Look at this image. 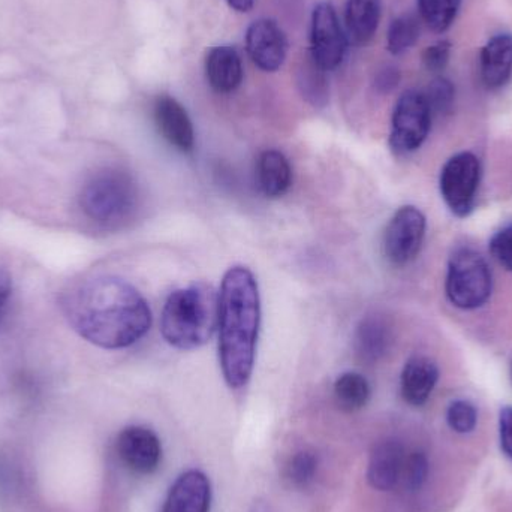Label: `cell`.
I'll list each match as a JSON object with an SVG mask.
<instances>
[{
	"label": "cell",
	"instance_id": "ba28073f",
	"mask_svg": "<svg viewBox=\"0 0 512 512\" xmlns=\"http://www.w3.org/2000/svg\"><path fill=\"white\" fill-rule=\"evenodd\" d=\"M481 180V162L474 153L462 152L448 159L441 171L439 188L448 209L457 218L471 215Z\"/></svg>",
	"mask_w": 512,
	"mask_h": 512
},
{
	"label": "cell",
	"instance_id": "5bb4252c",
	"mask_svg": "<svg viewBox=\"0 0 512 512\" xmlns=\"http://www.w3.org/2000/svg\"><path fill=\"white\" fill-rule=\"evenodd\" d=\"M212 486L209 478L197 469L186 471L171 486L162 512H209Z\"/></svg>",
	"mask_w": 512,
	"mask_h": 512
},
{
	"label": "cell",
	"instance_id": "7a4b0ae2",
	"mask_svg": "<svg viewBox=\"0 0 512 512\" xmlns=\"http://www.w3.org/2000/svg\"><path fill=\"white\" fill-rule=\"evenodd\" d=\"M261 324L258 282L248 267L225 273L219 292V361L225 381L234 390L245 387L254 372Z\"/></svg>",
	"mask_w": 512,
	"mask_h": 512
},
{
	"label": "cell",
	"instance_id": "9c48e42d",
	"mask_svg": "<svg viewBox=\"0 0 512 512\" xmlns=\"http://www.w3.org/2000/svg\"><path fill=\"white\" fill-rule=\"evenodd\" d=\"M426 216L414 206L400 207L384 236V254L391 264L402 265L414 261L426 239Z\"/></svg>",
	"mask_w": 512,
	"mask_h": 512
},
{
	"label": "cell",
	"instance_id": "8992f818",
	"mask_svg": "<svg viewBox=\"0 0 512 512\" xmlns=\"http://www.w3.org/2000/svg\"><path fill=\"white\" fill-rule=\"evenodd\" d=\"M492 271L486 259L472 248H459L448 262V300L463 310L484 306L492 295Z\"/></svg>",
	"mask_w": 512,
	"mask_h": 512
},
{
	"label": "cell",
	"instance_id": "603a6c76",
	"mask_svg": "<svg viewBox=\"0 0 512 512\" xmlns=\"http://www.w3.org/2000/svg\"><path fill=\"white\" fill-rule=\"evenodd\" d=\"M420 38V26L417 18L412 15L397 17L390 24L387 36V48L394 56L406 53L409 48L414 47L415 42Z\"/></svg>",
	"mask_w": 512,
	"mask_h": 512
},
{
	"label": "cell",
	"instance_id": "8fae6325",
	"mask_svg": "<svg viewBox=\"0 0 512 512\" xmlns=\"http://www.w3.org/2000/svg\"><path fill=\"white\" fill-rule=\"evenodd\" d=\"M117 453L126 468L138 475H150L161 465L162 445L153 430L131 426L117 438Z\"/></svg>",
	"mask_w": 512,
	"mask_h": 512
},
{
	"label": "cell",
	"instance_id": "ffe728a7",
	"mask_svg": "<svg viewBox=\"0 0 512 512\" xmlns=\"http://www.w3.org/2000/svg\"><path fill=\"white\" fill-rule=\"evenodd\" d=\"M382 15V0H348L345 23L357 45H366L375 36Z\"/></svg>",
	"mask_w": 512,
	"mask_h": 512
},
{
	"label": "cell",
	"instance_id": "e0dca14e",
	"mask_svg": "<svg viewBox=\"0 0 512 512\" xmlns=\"http://www.w3.org/2000/svg\"><path fill=\"white\" fill-rule=\"evenodd\" d=\"M207 81L215 92L231 93L243 81V63L233 45H218L206 57Z\"/></svg>",
	"mask_w": 512,
	"mask_h": 512
},
{
	"label": "cell",
	"instance_id": "4dcf8cb0",
	"mask_svg": "<svg viewBox=\"0 0 512 512\" xmlns=\"http://www.w3.org/2000/svg\"><path fill=\"white\" fill-rule=\"evenodd\" d=\"M399 81V71L393 68V66H388V68L382 69L378 77H376V87H378V90H381V92H391V90L396 89Z\"/></svg>",
	"mask_w": 512,
	"mask_h": 512
},
{
	"label": "cell",
	"instance_id": "d4e9b609",
	"mask_svg": "<svg viewBox=\"0 0 512 512\" xmlns=\"http://www.w3.org/2000/svg\"><path fill=\"white\" fill-rule=\"evenodd\" d=\"M316 471H318V457L310 451H298L286 466V478L292 486L303 489L315 480Z\"/></svg>",
	"mask_w": 512,
	"mask_h": 512
},
{
	"label": "cell",
	"instance_id": "836d02e7",
	"mask_svg": "<svg viewBox=\"0 0 512 512\" xmlns=\"http://www.w3.org/2000/svg\"><path fill=\"white\" fill-rule=\"evenodd\" d=\"M511 375H512V373H511Z\"/></svg>",
	"mask_w": 512,
	"mask_h": 512
},
{
	"label": "cell",
	"instance_id": "277c9868",
	"mask_svg": "<svg viewBox=\"0 0 512 512\" xmlns=\"http://www.w3.org/2000/svg\"><path fill=\"white\" fill-rule=\"evenodd\" d=\"M140 203L137 182L122 168L107 167L90 176L81 189L80 206L84 215L105 228L128 224Z\"/></svg>",
	"mask_w": 512,
	"mask_h": 512
},
{
	"label": "cell",
	"instance_id": "7c38bea8",
	"mask_svg": "<svg viewBox=\"0 0 512 512\" xmlns=\"http://www.w3.org/2000/svg\"><path fill=\"white\" fill-rule=\"evenodd\" d=\"M246 50L259 69L274 72L285 62L288 41L276 21L261 18L249 26Z\"/></svg>",
	"mask_w": 512,
	"mask_h": 512
},
{
	"label": "cell",
	"instance_id": "484cf974",
	"mask_svg": "<svg viewBox=\"0 0 512 512\" xmlns=\"http://www.w3.org/2000/svg\"><path fill=\"white\" fill-rule=\"evenodd\" d=\"M447 423L460 435L474 432L478 423L477 408L469 400H454L447 411Z\"/></svg>",
	"mask_w": 512,
	"mask_h": 512
},
{
	"label": "cell",
	"instance_id": "f546056e",
	"mask_svg": "<svg viewBox=\"0 0 512 512\" xmlns=\"http://www.w3.org/2000/svg\"><path fill=\"white\" fill-rule=\"evenodd\" d=\"M499 438H501V448L505 456L512 460V408L502 409L499 415Z\"/></svg>",
	"mask_w": 512,
	"mask_h": 512
},
{
	"label": "cell",
	"instance_id": "d6986e66",
	"mask_svg": "<svg viewBox=\"0 0 512 512\" xmlns=\"http://www.w3.org/2000/svg\"><path fill=\"white\" fill-rule=\"evenodd\" d=\"M256 182L265 197L285 195L292 183V168L286 156L279 150L262 152L256 162Z\"/></svg>",
	"mask_w": 512,
	"mask_h": 512
},
{
	"label": "cell",
	"instance_id": "ac0fdd59",
	"mask_svg": "<svg viewBox=\"0 0 512 512\" xmlns=\"http://www.w3.org/2000/svg\"><path fill=\"white\" fill-rule=\"evenodd\" d=\"M391 345V328L382 316L370 315L361 319L354 334L355 355L364 363L381 360Z\"/></svg>",
	"mask_w": 512,
	"mask_h": 512
},
{
	"label": "cell",
	"instance_id": "6da1fadb",
	"mask_svg": "<svg viewBox=\"0 0 512 512\" xmlns=\"http://www.w3.org/2000/svg\"><path fill=\"white\" fill-rule=\"evenodd\" d=\"M66 315L87 342L104 349H123L146 336L152 310L146 298L120 277L98 276L71 289Z\"/></svg>",
	"mask_w": 512,
	"mask_h": 512
},
{
	"label": "cell",
	"instance_id": "7402d4cb",
	"mask_svg": "<svg viewBox=\"0 0 512 512\" xmlns=\"http://www.w3.org/2000/svg\"><path fill=\"white\" fill-rule=\"evenodd\" d=\"M462 0H418L421 17L435 32H445L459 14Z\"/></svg>",
	"mask_w": 512,
	"mask_h": 512
},
{
	"label": "cell",
	"instance_id": "d6a6232c",
	"mask_svg": "<svg viewBox=\"0 0 512 512\" xmlns=\"http://www.w3.org/2000/svg\"><path fill=\"white\" fill-rule=\"evenodd\" d=\"M228 5L239 12H249L254 8L255 0H227Z\"/></svg>",
	"mask_w": 512,
	"mask_h": 512
},
{
	"label": "cell",
	"instance_id": "4fadbf2b",
	"mask_svg": "<svg viewBox=\"0 0 512 512\" xmlns=\"http://www.w3.org/2000/svg\"><path fill=\"white\" fill-rule=\"evenodd\" d=\"M153 116L162 137L183 153L194 150L195 131L191 117L177 99L159 96L153 108Z\"/></svg>",
	"mask_w": 512,
	"mask_h": 512
},
{
	"label": "cell",
	"instance_id": "44dd1931",
	"mask_svg": "<svg viewBox=\"0 0 512 512\" xmlns=\"http://www.w3.org/2000/svg\"><path fill=\"white\" fill-rule=\"evenodd\" d=\"M334 397L343 411H360L370 400L369 382L360 373H343L334 382Z\"/></svg>",
	"mask_w": 512,
	"mask_h": 512
},
{
	"label": "cell",
	"instance_id": "83f0119b",
	"mask_svg": "<svg viewBox=\"0 0 512 512\" xmlns=\"http://www.w3.org/2000/svg\"><path fill=\"white\" fill-rule=\"evenodd\" d=\"M490 252L505 270L512 271V222L492 237Z\"/></svg>",
	"mask_w": 512,
	"mask_h": 512
},
{
	"label": "cell",
	"instance_id": "f1b7e54d",
	"mask_svg": "<svg viewBox=\"0 0 512 512\" xmlns=\"http://www.w3.org/2000/svg\"><path fill=\"white\" fill-rule=\"evenodd\" d=\"M451 56V44L450 41L435 42L424 50L423 63L426 66L427 71L430 72H441L447 68L448 62H450Z\"/></svg>",
	"mask_w": 512,
	"mask_h": 512
},
{
	"label": "cell",
	"instance_id": "2e32d148",
	"mask_svg": "<svg viewBox=\"0 0 512 512\" xmlns=\"http://www.w3.org/2000/svg\"><path fill=\"white\" fill-rule=\"evenodd\" d=\"M481 80L487 89H501L512 75V35L501 33L493 36L480 56Z\"/></svg>",
	"mask_w": 512,
	"mask_h": 512
},
{
	"label": "cell",
	"instance_id": "52a82bcc",
	"mask_svg": "<svg viewBox=\"0 0 512 512\" xmlns=\"http://www.w3.org/2000/svg\"><path fill=\"white\" fill-rule=\"evenodd\" d=\"M432 114L424 93L417 90L403 93L391 119V149L399 155H408L420 149L429 135Z\"/></svg>",
	"mask_w": 512,
	"mask_h": 512
},
{
	"label": "cell",
	"instance_id": "30bf717a",
	"mask_svg": "<svg viewBox=\"0 0 512 512\" xmlns=\"http://www.w3.org/2000/svg\"><path fill=\"white\" fill-rule=\"evenodd\" d=\"M310 45V57L325 72L342 65L348 50V39L331 3L322 2L313 9Z\"/></svg>",
	"mask_w": 512,
	"mask_h": 512
},
{
	"label": "cell",
	"instance_id": "1f68e13d",
	"mask_svg": "<svg viewBox=\"0 0 512 512\" xmlns=\"http://www.w3.org/2000/svg\"><path fill=\"white\" fill-rule=\"evenodd\" d=\"M9 294H11V286H9L8 279L0 276V313H2L3 307L6 306Z\"/></svg>",
	"mask_w": 512,
	"mask_h": 512
},
{
	"label": "cell",
	"instance_id": "cb8c5ba5",
	"mask_svg": "<svg viewBox=\"0 0 512 512\" xmlns=\"http://www.w3.org/2000/svg\"><path fill=\"white\" fill-rule=\"evenodd\" d=\"M298 84H300L301 93L310 104L319 107L327 102L328 86L325 71L313 62L312 57L300 69Z\"/></svg>",
	"mask_w": 512,
	"mask_h": 512
},
{
	"label": "cell",
	"instance_id": "4316f807",
	"mask_svg": "<svg viewBox=\"0 0 512 512\" xmlns=\"http://www.w3.org/2000/svg\"><path fill=\"white\" fill-rule=\"evenodd\" d=\"M454 90L453 83L447 78H436L427 87V92L424 93L426 96L427 104H429L432 113H447L451 110L454 102Z\"/></svg>",
	"mask_w": 512,
	"mask_h": 512
},
{
	"label": "cell",
	"instance_id": "9a60e30c",
	"mask_svg": "<svg viewBox=\"0 0 512 512\" xmlns=\"http://www.w3.org/2000/svg\"><path fill=\"white\" fill-rule=\"evenodd\" d=\"M438 379L439 369L435 361L424 355L409 358L400 378L403 399L411 406H423L432 396Z\"/></svg>",
	"mask_w": 512,
	"mask_h": 512
},
{
	"label": "cell",
	"instance_id": "3957f363",
	"mask_svg": "<svg viewBox=\"0 0 512 512\" xmlns=\"http://www.w3.org/2000/svg\"><path fill=\"white\" fill-rule=\"evenodd\" d=\"M219 325V294L212 285L194 283L165 301L161 333L174 348L192 351L206 345Z\"/></svg>",
	"mask_w": 512,
	"mask_h": 512
},
{
	"label": "cell",
	"instance_id": "5b68a950",
	"mask_svg": "<svg viewBox=\"0 0 512 512\" xmlns=\"http://www.w3.org/2000/svg\"><path fill=\"white\" fill-rule=\"evenodd\" d=\"M429 474V462L423 451L409 450L396 439L379 442L370 454L367 480L379 492L421 489Z\"/></svg>",
	"mask_w": 512,
	"mask_h": 512
}]
</instances>
